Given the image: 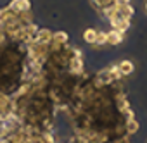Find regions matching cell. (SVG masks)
<instances>
[{
    "label": "cell",
    "mask_w": 147,
    "mask_h": 143,
    "mask_svg": "<svg viewBox=\"0 0 147 143\" xmlns=\"http://www.w3.org/2000/svg\"><path fill=\"white\" fill-rule=\"evenodd\" d=\"M125 128H126V134L131 136V134H135L138 131V121L137 119H130V121H126Z\"/></svg>",
    "instance_id": "obj_10"
},
{
    "label": "cell",
    "mask_w": 147,
    "mask_h": 143,
    "mask_svg": "<svg viewBox=\"0 0 147 143\" xmlns=\"http://www.w3.org/2000/svg\"><path fill=\"white\" fill-rule=\"evenodd\" d=\"M67 71L73 73V74H83L85 73V60H83V57H73L69 60Z\"/></svg>",
    "instance_id": "obj_3"
},
{
    "label": "cell",
    "mask_w": 147,
    "mask_h": 143,
    "mask_svg": "<svg viewBox=\"0 0 147 143\" xmlns=\"http://www.w3.org/2000/svg\"><path fill=\"white\" fill-rule=\"evenodd\" d=\"M82 38H83V41H85V43L94 45V41H95V38H97V29H95V28H85V31H83Z\"/></svg>",
    "instance_id": "obj_7"
},
{
    "label": "cell",
    "mask_w": 147,
    "mask_h": 143,
    "mask_svg": "<svg viewBox=\"0 0 147 143\" xmlns=\"http://www.w3.org/2000/svg\"><path fill=\"white\" fill-rule=\"evenodd\" d=\"M114 2H116V0H92V5H94V9H95L97 12H100V11H104V9H107V7L114 5Z\"/></svg>",
    "instance_id": "obj_9"
},
{
    "label": "cell",
    "mask_w": 147,
    "mask_h": 143,
    "mask_svg": "<svg viewBox=\"0 0 147 143\" xmlns=\"http://www.w3.org/2000/svg\"><path fill=\"white\" fill-rule=\"evenodd\" d=\"M106 33H107V47H116V45L125 41V35L116 31V29H113V28L109 31H106Z\"/></svg>",
    "instance_id": "obj_5"
},
{
    "label": "cell",
    "mask_w": 147,
    "mask_h": 143,
    "mask_svg": "<svg viewBox=\"0 0 147 143\" xmlns=\"http://www.w3.org/2000/svg\"><path fill=\"white\" fill-rule=\"evenodd\" d=\"M144 9H145V12H147V0H145V4H144Z\"/></svg>",
    "instance_id": "obj_12"
},
{
    "label": "cell",
    "mask_w": 147,
    "mask_h": 143,
    "mask_svg": "<svg viewBox=\"0 0 147 143\" xmlns=\"http://www.w3.org/2000/svg\"><path fill=\"white\" fill-rule=\"evenodd\" d=\"M52 41L54 43H57V45H66V43H69V35L66 33V31H55L54 35H52Z\"/></svg>",
    "instance_id": "obj_8"
},
{
    "label": "cell",
    "mask_w": 147,
    "mask_h": 143,
    "mask_svg": "<svg viewBox=\"0 0 147 143\" xmlns=\"http://www.w3.org/2000/svg\"><path fill=\"white\" fill-rule=\"evenodd\" d=\"M109 26L113 28V29H116V31H119V33H126L128 29H130V26H131V19H125V17H113L111 21H109Z\"/></svg>",
    "instance_id": "obj_1"
},
{
    "label": "cell",
    "mask_w": 147,
    "mask_h": 143,
    "mask_svg": "<svg viewBox=\"0 0 147 143\" xmlns=\"http://www.w3.org/2000/svg\"><path fill=\"white\" fill-rule=\"evenodd\" d=\"M52 31L49 28H38L36 35H35V40L33 41H38V43H50L52 41Z\"/></svg>",
    "instance_id": "obj_6"
},
{
    "label": "cell",
    "mask_w": 147,
    "mask_h": 143,
    "mask_svg": "<svg viewBox=\"0 0 147 143\" xmlns=\"http://www.w3.org/2000/svg\"><path fill=\"white\" fill-rule=\"evenodd\" d=\"M107 143H131V141H130V136H121V138H114V140H109Z\"/></svg>",
    "instance_id": "obj_11"
},
{
    "label": "cell",
    "mask_w": 147,
    "mask_h": 143,
    "mask_svg": "<svg viewBox=\"0 0 147 143\" xmlns=\"http://www.w3.org/2000/svg\"><path fill=\"white\" fill-rule=\"evenodd\" d=\"M7 7L14 12H28L31 11V0H11Z\"/></svg>",
    "instance_id": "obj_2"
},
{
    "label": "cell",
    "mask_w": 147,
    "mask_h": 143,
    "mask_svg": "<svg viewBox=\"0 0 147 143\" xmlns=\"http://www.w3.org/2000/svg\"><path fill=\"white\" fill-rule=\"evenodd\" d=\"M116 64H118L119 74H121L123 78H128L133 71H135V64H133L131 60H128V59H123V60H119V62H116Z\"/></svg>",
    "instance_id": "obj_4"
}]
</instances>
